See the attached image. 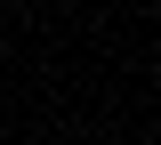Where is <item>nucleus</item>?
I'll use <instances>...</instances> for the list:
<instances>
[]
</instances>
